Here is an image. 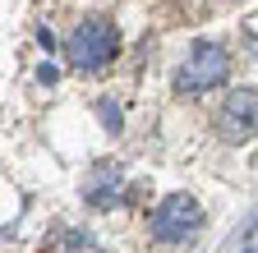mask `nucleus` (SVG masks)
<instances>
[{"instance_id":"nucleus-6","label":"nucleus","mask_w":258,"mask_h":253,"mask_svg":"<svg viewBox=\"0 0 258 253\" xmlns=\"http://www.w3.org/2000/svg\"><path fill=\"white\" fill-rule=\"evenodd\" d=\"M42 253H102V248H97L92 235H83V230H74V226H55V230L46 235Z\"/></svg>"},{"instance_id":"nucleus-7","label":"nucleus","mask_w":258,"mask_h":253,"mask_svg":"<svg viewBox=\"0 0 258 253\" xmlns=\"http://www.w3.org/2000/svg\"><path fill=\"white\" fill-rule=\"evenodd\" d=\"M102 115H106V129L115 134V129H120V120H115V106H111V102H102Z\"/></svg>"},{"instance_id":"nucleus-3","label":"nucleus","mask_w":258,"mask_h":253,"mask_svg":"<svg viewBox=\"0 0 258 253\" xmlns=\"http://www.w3.org/2000/svg\"><path fill=\"white\" fill-rule=\"evenodd\" d=\"M148 226H152V239H157V244H184V239L199 235V226H203V207L194 203L189 194H166V198L152 207Z\"/></svg>"},{"instance_id":"nucleus-2","label":"nucleus","mask_w":258,"mask_h":253,"mask_svg":"<svg viewBox=\"0 0 258 253\" xmlns=\"http://www.w3.org/2000/svg\"><path fill=\"white\" fill-rule=\"evenodd\" d=\"M226 78H231V55L217 42H199L175 69V92L180 97H199V92H208V88H217Z\"/></svg>"},{"instance_id":"nucleus-1","label":"nucleus","mask_w":258,"mask_h":253,"mask_svg":"<svg viewBox=\"0 0 258 253\" xmlns=\"http://www.w3.org/2000/svg\"><path fill=\"white\" fill-rule=\"evenodd\" d=\"M115 51H120V33H115V23L102 19V14L83 19L70 33V42H64V60H70V69H79V74H92V69L111 65Z\"/></svg>"},{"instance_id":"nucleus-5","label":"nucleus","mask_w":258,"mask_h":253,"mask_svg":"<svg viewBox=\"0 0 258 253\" xmlns=\"http://www.w3.org/2000/svg\"><path fill=\"white\" fill-rule=\"evenodd\" d=\"M83 198H88V207H97V212L120 207V203H124V175H120V166H111V161L92 166L88 180H83Z\"/></svg>"},{"instance_id":"nucleus-4","label":"nucleus","mask_w":258,"mask_h":253,"mask_svg":"<svg viewBox=\"0 0 258 253\" xmlns=\"http://www.w3.org/2000/svg\"><path fill=\"white\" fill-rule=\"evenodd\" d=\"M212 124H217V134L226 143H249L258 134V92L253 88H235L231 97L217 106Z\"/></svg>"}]
</instances>
